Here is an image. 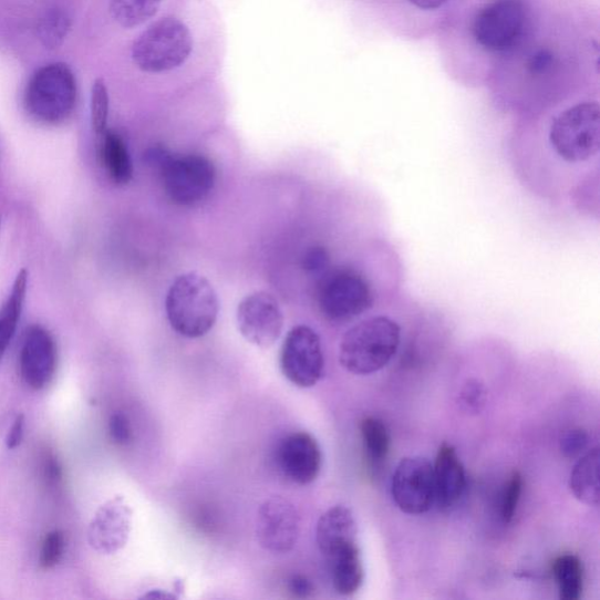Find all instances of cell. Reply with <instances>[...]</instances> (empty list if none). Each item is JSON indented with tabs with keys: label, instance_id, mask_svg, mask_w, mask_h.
<instances>
[{
	"label": "cell",
	"instance_id": "6da1fadb",
	"mask_svg": "<svg viewBox=\"0 0 600 600\" xmlns=\"http://www.w3.org/2000/svg\"><path fill=\"white\" fill-rule=\"evenodd\" d=\"M403 329L387 314L371 315L349 329L340 340L339 362L354 375L385 369L402 345Z\"/></svg>",
	"mask_w": 600,
	"mask_h": 600
},
{
	"label": "cell",
	"instance_id": "7a4b0ae2",
	"mask_svg": "<svg viewBox=\"0 0 600 600\" xmlns=\"http://www.w3.org/2000/svg\"><path fill=\"white\" fill-rule=\"evenodd\" d=\"M550 154L559 165L582 169L597 162L600 152V107L579 103L559 113L548 132Z\"/></svg>",
	"mask_w": 600,
	"mask_h": 600
},
{
	"label": "cell",
	"instance_id": "3957f363",
	"mask_svg": "<svg viewBox=\"0 0 600 600\" xmlns=\"http://www.w3.org/2000/svg\"><path fill=\"white\" fill-rule=\"evenodd\" d=\"M166 312L175 332L186 338H201L217 322V293L203 275L185 273L175 279L167 293Z\"/></svg>",
	"mask_w": 600,
	"mask_h": 600
},
{
	"label": "cell",
	"instance_id": "277c9868",
	"mask_svg": "<svg viewBox=\"0 0 600 600\" xmlns=\"http://www.w3.org/2000/svg\"><path fill=\"white\" fill-rule=\"evenodd\" d=\"M146 159L159 172L165 192L176 205L201 204L214 189L216 169L204 155L176 156L164 147H154L147 152Z\"/></svg>",
	"mask_w": 600,
	"mask_h": 600
},
{
	"label": "cell",
	"instance_id": "5b68a950",
	"mask_svg": "<svg viewBox=\"0 0 600 600\" xmlns=\"http://www.w3.org/2000/svg\"><path fill=\"white\" fill-rule=\"evenodd\" d=\"M77 89L72 70L64 63L39 69L24 93V107L35 123L58 126L68 122L76 106Z\"/></svg>",
	"mask_w": 600,
	"mask_h": 600
},
{
	"label": "cell",
	"instance_id": "8992f818",
	"mask_svg": "<svg viewBox=\"0 0 600 600\" xmlns=\"http://www.w3.org/2000/svg\"><path fill=\"white\" fill-rule=\"evenodd\" d=\"M193 35L182 20L166 17L157 20L132 48V59L145 73H165L183 66L193 51Z\"/></svg>",
	"mask_w": 600,
	"mask_h": 600
},
{
	"label": "cell",
	"instance_id": "52a82bcc",
	"mask_svg": "<svg viewBox=\"0 0 600 600\" xmlns=\"http://www.w3.org/2000/svg\"><path fill=\"white\" fill-rule=\"evenodd\" d=\"M317 302L329 322L345 324L373 308L375 293L365 273L354 268H338L320 281Z\"/></svg>",
	"mask_w": 600,
	"mask_h": 600
},
{
	"label": "cell",
	"instance_id": "ba28073f",
	"mask_svg": "<svg viewBox=\"0 0 600 600\" xmlns=\"http://www.w3.org/2000/svg\"><path fill=\"white\" fill-rule=\"evenodd\" d=\"M527 10L523 0H493L477 13L473 24L476 43L489 52H506L523 39Z\"/></svg>",
	"mask_w": 600,
	"mask_h": 600
},
{
	"label": "cell",
	"instance_id": "9c48e42d",
	"mask_svg": "<svg viewBox=\"0 0 600 600\" xmlns=\"http://www.w3.org/2000/svg\"><path fill=\"white\" fill-rule=\"evenodd\" d=\"M322 342L315 331L306 325L293 328L281 351V370L291 384L311 389L324 374Z\"/></svg>",
	"mask_w": 600,
	"mask_h": 600
},
{
	"label": "cell",
	"instance_id": "30bf717a",
	"mask_svg": "<svg viewBox=\"0 0 600 600\" xmlns=\"http://www.w3.org/2000/svg\"><path fill=\"white\" fill-rule=\"evenodd\" d=\"M392 497L396 507L408 515H423L435 504L433 466L427 458L402 459L392 477Z\"/></svg>",
	"mask_w": 600,
	"mask_h": 600
},
{
	"label": "cell",
	"instance_id": "8fae6325",
	"mask_svg": "<svg viewBox=\"0 0 600 600\" xmlns=\"http://www.w3.org/2000/svg\"><path fill=\"white\" fill-rule=\"evenodd\" d=\"M239 332L250 344L270 349L281 337L285 314L277 299L269 292L258 291L239 303L236 313Z\"/></svg>",
	"mask_w": 600,
	"mask_h": 600
},
{
	"label": "cell",
	"instance_id": "7c38bea8",
	"mask_svg": "<svg viewBox=\"0 0 600 600\" xmlns=\"http://www.w3.org/2000/svg\"><path fill=\"white\" fill-rule=\"evenodd\" d=\"M300 517L288 498L273 496L259 507L256 536L259 546L272 554L290 552L299 537Z\"/></svg>",
	"mask_w": 600,
	"mask_h": 600
},
{
	"label": "cell",
	"instance_id": "4fadbf2b",
	"mask_svg": "<svg viewBox=\"0 0 600 600\" xmlns=\"http://www.w3.org/2000/svg\"><path fill=\"white\" fill-rule=\"evenodd\" d=\"M56 346L54 338L44 327L28 329L19 353L20 374L32 390L45 389L56 369Z\"/></svg>",
	"mask_w": 600,
	"mask_h": 600
},
{
	"label": "cell",
	"instance_id": "5bb4252c",
	"mask_svg": "<svg viewBox=\"0 0 600 600\" xmlns=\"http://www.w3.org/2000/svg\"><path fill=\"white\" fill-rule=\"evenodd\" d=\"M277 463L290 482L307 486L322 469L323 454L311 434L298 432L282 439L277 451Z\"/></svg>",
	"mask_w": 600,
	"mask_h": 600
},
{
	"label": "cell",
	"instance_id": "9a60e30c",
	"mask_svg": "<svg viewBox=\"0 0 600 600\" xmlns=\"http://www.w3.org/2000/svg\"><path fill=\"white\" fill-rule=\"evenodd\" d=\"M315 541L328 563L360 551L356 523L351 509L334 506L325 511L319 518Z\"/></svg>",
	"mask_w": 600,
	"mask_h": 600
},
{
	"label": "cell",
	"instance_id": "2e32d148",
	"mask_svg": "<svg viewBox=\"0 0 600 600\" xmlns=\"http://www.w3.org/2000/svg\"><path fill=\"white\" fill-rule=\"evenodd\" d=\"M133 511L123 497L111 499L100 508L90 530L92 547L112 555L126 547L132 530Z\"/></svg>",
	"mask_w": 600,
	"mask_h": 600
},
{
	"label": "cell",
	"instance_id": "e0dca14e",
	"mask_svg": "<svg viewBox=\"0 0 600 600\" xmlns=\"http://www.w3.org/2000/svg\"><path fill=\"white\" fill-rule=\"evenodd\" d=\"M433 472L435 504L445 510L453 508L464 496L467 479L462 459L452 445L445 443L439 446Z\"/></svg>",
	"mask_w": 600,
	"mask_h": 600
},
{
	"label": "cell",
	"instance_id": "ac0fdd59",
	"mask_svg": "<svg viewBox=\"0 0 600 600\" xmlns=\"http://www.w3.org/2000/svg\"><path fill=\"white\" fill-rule=\"evenodd\" d=\"M99 136V156L112 183L117 186L128 185L134 170L125 139L110 130Z\"/></svg>",
	"mask_w": 600,
	"mask_h": 600
},
{
	"label": "cell",
	"instance_id": "d6986e66",
	"mask_svg": "<svg viewBox=\"0 0 600 600\" xmlns=\"http://www.w3.org/2000/svg\"><path fill=\"white\" fill-rule=\"evenodd\" d=\"M599 448L594 447L578 459L570 475L573 496L590 507L599 505Z\"/></svg>",
	"mask_w": 600,
	"mask_h": 600
},
{
	"label": "cell",
	"instance_id": "ffe728a7",
	"mask_svg": "<svg viewBox=\"0 0 600 600\" xmlns=\"http://www.w3.org/2000/svg\"><path fill=\"white\" fill-rule=\"evenodd\" d=\"M29 272L20 270L14 279L7 302L0 309V360L4 356L17 331L28 292Z\"/></svg>",
	"mask_w": 600,
	"mask_h": 600
},
{
	"label": "cell",
	"instance_id": "44dd1931",
	"mask_svg": "<svg viewBox=\"0 0 600 600\" xmlns=\"http://www.w3.org/2000/svg\"><path fill=\"white\" fill-rule=\"evenodd\" d=\"M552 573L562 600H578L582 597L585 573L581 559L576 555L558 556L552 565Z\"/></svg>",
	"mask_w": 600,
	"mask_h": 600
},
{
	"label": "cell",
	"instance_id": "7402d4cb",
	"mask_svg": "<svg viewBox=\"0 0 600 600\" xmlns=\"http://www.w3.org/2000/svg\"><path fill=\"white\" fill-rule=\"evenodd\" d=\"M332 586L342 596H352L364 583L362 554L356 552L329 563Z\"/></svg>",
	"mask_w": 600,
	"mask_h": 600
},
{
	"label": "cell",
	"instance_id": "603a6c76",
	"mask_svg": "<svg viewBox=\"0 0 600 600\" xmlns=\"http://www.w3.org/2000/svg\"><path fill=\"white\" fill-rule=\"evenodd\" d=\"M162 4L163 0H110V11L118 25L133 29L148 22Z\"/></svg>",
	"mask_w": 600,
	"mask_h": 600
},
{
	"label": "cell",
	"instance_id": "cb8c5ba5",
	"mask_svg": "<svg viewBox=\"0 0 600 600\" xmlns=\"http://www.w3.org/2000/svg\"><path fill=\"white\" fill-rule=\"evenodd\" d=\"M364 448L373 463H382L387 457L391 447V438L386 425L382 420L366 416L360 423Z\"/></svg>",
	"mask_w": 600,
	"mask_h": 600
},
{
	"label": "cell",
	"instance_id": "d4e9b609",
	"mask_svg": "<svg viewBox=\"0 0 600 600\" xmlns=\"http://www.w3.org/2000/svg\"><path fill=\"white\" fill-rule=\"evenodd\" d=\"M70 29L69 15L62 10L53 9L39 20L37 34L46 49L55 50L63 45Z\"/></svg>",
	"mask_w": 600,
	"mask_h": 600
},
{
	"label": "cell",
	"instance_id": "484cf974",
	"mask_svg": "<svg viewBox=\"0 0 600 600\" xmlns=\"http://www.w3.org/2000/svg\"><path fill=\"white\" fill-rule=\"evenodd\" d=\"M92 126L95 134L107 131L110 113V95L103 79H96L92 90Z\"/></svg>",
	"mask_w": 600,
	"mask_h": 600
},
{
	"label": "cell",
	"instance_id": "4316f807",
	"mask_svg": "<svg viewBox=\"0 0 600 600\" xmlns=\"http://www.w3.org/2000/svg\"><path fill=\"white\" fill-rule=\"evenodd\" d=\"M486 385L478 379H468L459 391V404L472 414L482 413L487 403Z\"/></svg>",
	"mask_w": 600,
	"mask_h": 600
},
{
	"label": "cell",
	"instance_id": "83f0119b",
	"mask_svg": "<svg viewBox=\"0 0 600 600\" xmlns=\"http://www.w3.org/2000/svg\"><path fill=\"white\" fill-rule=\"evenodd\" d=\"M523 489L524 476L519 472H514L508 479L503 495L501 514L506 525L513 523L519 499H521Z\"/></svg>",
	"mask_w": 600,
	"mask_h": 600
},
{
	"label": "cell",
	"instance_id": "f1b7e54d",
	"mask_svg": "<svg viewBox=\"0 0 600 600\" xmlns=\"http://www.w3.org/2000/svg\"><path fill=\"white\" fill-rule=\"evenodd\" d=\"M65 548L66 538L63 531L54 530L48 534L40 555V566L46 570L54 568L62 561Z\"/></svg>",
	"mask_w": 600,
	"mask_h": 600
},
{
	"label": "cell",
	"instance_id": "f546056e",
	"mask_svg": "<svg viewBox=\"0 0 600 600\" xmlns=\"http://www.w3.org/2000/svg\"><path fill=\"white\" fill-rule=\"evenodd\" d=\"M589 446V434L582 428L567 431L561 437V451L566 457L581 456Z\"/></svg>",
	"mask_w": 600,
	"mask_h": 600
},
{
	"label": "cell",
	"instance_id": "4dcf8cb0",
	"mask_svg": "<svg viewBox=\"0 0 600 600\" xmlns=\"http://www.w3.org/2000/svg\"><path fill=\"white\" fill-rule=\"evenodd\" d=\"M110 435L118 446H127L133 439V428L130 418L124 413H115L110 418Z\"/></svg>",
	"mask_w": 600,
	"mask_h": 600
},
{
	"label": "cell",
	"instance_id": "1f68e13d",
	"mask_svg": "<svg viewBox=\"0 0 600 600\" xmlns=\"http://www.w3.org/2000/svg\"><path fill=\"white\" fill-rule=\"evenodd\" d=\"M303 265L310 272H323L330 265V256L323 248H312L307 252Z\"/></svg>",
	"mask_w": 600,
	"mask_h": 600
},
{
	"label": "cell",
	"instance_id": "d6a6232c",
	"mask_svg": "<svg viewBox=\"0 0 600 600\" xmlns=\"http://www.w3.org/2000/svg\"><path fill=\"white\" fill-rule=\"evenodd\" d=\"M552 62V54L549 51L541 50L530 59L529 70L532 74H541L551 68Z\"/></svg>",
	"mask_w": 600,
	"mask_h": 600
},
{
	"label": "cell",
	"instance_id": "836d02e7",
	"mask_svg": "<svg viewBox=\"0 0 600 600\" xmlns=\"http://www.w3.org/2000/svg\"><path fill=\"white\" fill-rule=\"evenodd\" d=\"M290 592L298 598H307L313 592V586L302 575L293 576L289 581Z\"/></svg>",
	"mask_w": 600,
	"mask_h": 600
},
{
	"label": "cell",
	"instance_id": "e575fe53",
	"mask_svg": "<svg viewBox=\"0 0 600 600\" xmlns=\"http://www.w3.org/2000/svg\"><path fill=\"white\" fill-rule=\"evenodd\" d=\"M24 424H25L24 415L23 414L18 415L14 420V423L7 438V445L9 449H14L20 444H22V439L24 436Z\"/></svg>",
	"mask_w": 600,
	"mask_h": 600
},
{
	"label": "cell",
	"instance_id": "d590c367",
	"mask_svg": "<svg viewBox=\"0 0 600 600\" xmlns=\"http://www.w3.org/2000/svg\"><path fill=\"white\" fill-rule=\"evenodd\" d=\"M448 0H410V3L422 10H436L442 8Z\"/></svg>",
	"mask_w": 600,
	"mask_h": 600
},
{
	"label": "cell",
	"instance_id": "8d00e7d4",
	"mask_svg": "<svg viewBox=\"0 0 600 600\" xmlns=\"http://www.w3.org/2000/svg\"><path fill=\"white\" fill-rule=\"evenodd\" d=\"M144 598L174 599L176 597L174 594H169L167 592H163V591H158V590H152L149 593L145 594Z\"/></svg>",
	"mask_w": 600,
	"mask_h": 600
},
{
	"label": "cell",
	"instance_id": "74e56055",
	"mask_svg": "<svg viewBox=\"0 0 600 600\" xmlns=\"http://www.w3.org/2000/svg\"><path fill=\"white\" fill-rule=\"evenodd\" d=\"M0 226H2V217H0Z\"/></svg>",
	"mask_w": 600,
	"mask_h": 600
}]
</instances>
